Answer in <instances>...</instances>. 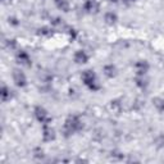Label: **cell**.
I'll return each instance as SVG.
<instances>
[{
	"mask_svg": "<svg viewBox=\"0 0 164 164\" xmlns=\"http://www.w3.org/2000/svg\"><path fill=\"white\" fill-rule=\"evenodd\" d=\"M15 72H17V74H18V77H15V76H14V81H15V84H17L18 86L25 85L26 80H25V76H23V73H21L19 71H15Z\"/></svg>",
	"mask_w": 164,
	"mask_h": 164,
	"instance_id": "cell-1",
	"label": "cell"
}]
</instances>
